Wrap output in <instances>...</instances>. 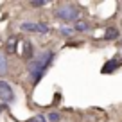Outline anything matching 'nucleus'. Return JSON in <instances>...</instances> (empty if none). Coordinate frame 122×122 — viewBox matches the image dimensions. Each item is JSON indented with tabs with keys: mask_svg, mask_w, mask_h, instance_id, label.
Here are the masks:
<instances>
[{
	"mask_svg": "<svg viewBox=\"0 0 122 122\" xmlns=\"http://www.w3.org/2000/svg\"><path fill=\"white\" fill-rule=\"evenodd\" d=\"M59 32H61L63 36H72V34H74V29H68V27H61Z\"/></svg>",
	"mask_w": 122,
	"mask_h": 122,
	"instance_id": "9",
	"label": "nucleus"
},
{
	"mask_svg": "<svg viewBox=\"0 0 122 122\" xmlns=\"http://www.w3.org/2000/svg\"><path fill=\"white\" fill-rule=\"evenodd\" d=\"M30 122H47V118L43 117V115H36V117L30 118Z\"/></svg>",
	"mask_w": 122,
	"mask_h": 122,
	"instance_id": "11",
	"label": "nucleus"
},
{
	"mask_svg": "<svg viewBox=\"0 0 122 122\" xmlns=\"http://www.w3.org/2000/svg\"><path fill=\"white\" fill-rule=\"evenodd\" d=\"M20 30L36 32V34H47V32H50V27L45 25V23H38V22H22L20 23Z\"/></svg>",
	"mask_w": 122,
	"mask_h": 122,
	"instance_id": "3",
	"label": "nucleus"
},
{
	"mask_svg": "<svg viewBox=\"0 0 122 122\" xmlns=\"http://www.w3.org/2000/svg\"><path fill=\"white\" fill-rule=\"evenodd\" d=\"M74 30L76 32H88L90 30V23L84 22V20H79V22L74 23Z\"/></svg>",
	"mask_w": 122,
	"mask_h": 122,
	"instance_id": "7",
	"label": "nucleus"
},
{
	"mask_svg": "<svg viewBox=\"0 0 122 122\" xmlns=\"http://www.w3.org/2000/svg\"><path fill=\"white\" fill-rule=\"evenodd\" d=\"M49 120L50 122H57L59 120V113H57V111H50L49 113Z\"/></svg>",
	"mask_w": 122,
	"mask_h": 122,
	"instance_id": "10",
	"label": "nucleus"
},
{
	"mask_svg": "<svg viewBox=\"0 0 122 122\" xmlns=\"http://www.w3.org/2000/svg\"><path fill=\"white\" fill-rule=\"evenodd\" d=\"M0 101L4 104H13L15 102V90L7 81H0Z\"/></svg>",
	"mask_w": 122,
	"mask_h": 122,
	"instance_id": "4",
	"label": "nucleus"
},
{
	"mask_svg": "<svg viewBox=\"0 0 122 122\" xmlns=\"http://www.w3.org/2000/svg\"><path fill=\"white\" fill-rule=\"evenodd\" d=\"M54 13H56V16L59 20H63L66 23H76V22L81 20V11L74 4H61Z\"/></svg>",
	"mask_w": 122,
	"mask_h": 122,
	"instance_id": "2",
	"label": "nucleus"
},
{
	"mask_svg": "<svg viewBox=\"0 0 122 122\" xmlns=\"http://www.w3.org/2000/svg\"><path fill=\"white\" fill-rule=\"evenodd\" d=\"M120 65H122V61H118V59H110V61H106V63L102 65V74H113Z\"/></svg>",
	"mask_w": 122,
	"mask_h": 122,
	"instance_id": "5",
	"label": "nucleus"
},
{
	"mask_svg": "<svg viewBox=\"0 0 122 122\" xmlns=\"http://www.w3.org/2000/svg\"><path fill=\"white\" fill-rule=\"evenodd\" d=\"M30 5L32 7H43V5H47V2H30Z\"/></svg>",
	"mask_w": 122,
	"mask_h": 122,
	"instance_id": "12",
	"label": "nucleus"
},
{
	"mask_svg": "<svg viewBox=\"0 0 122 122\" xmlns=\"http://www.w3.org/2000/svg\"><path fill=\"white\" fill-rule=\"evenodd\" d=\"M118 36V30L115 27H108L106 32H104V40H115Z\"/></svg>",
	"mask_w": 122,
	"mask_h": 122,
	"instance_id": "8",
	"label": "nucleus"
},
{
	"mask_svg": "<svg viewBox=\"0 0 122 122\" xmlns=\"http://www.w3.org/2000/svg\"><path fill=\"white\" fill-rule=\"evenodd\" d=\"M54 50H43L38 56H34L32 59L27 61V72L30 76V81L32 84H38L41 81V77L45 76L47 68L50 66V63L54 61Z\"/></svg>",
	"mask_w": 122,
	"mask_h": 122,
	"instance_id": "1",
	"label": "nucleus"
},
{
	"mask_svg": "<svg viewBox=\"0 0 122 122\" xmlns=\"http://www.w3.org/2000/svg\"><path fill=\"white\" fill-rule=\"evenodd\" d=\"M9 72V61L4 52H0V76H5Z\"/></svg>",
	"mask_w": 122,
	"mask_h": 122,
	"instance_id": "6",
	"label": "nucleus"
}]
</instances>
